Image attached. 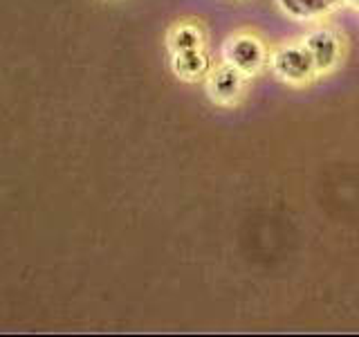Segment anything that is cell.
<instances>
[{"label":"cell","mask_w":359,"mask_h":337,"mask_svg":"<svg viewBox=\"0 0 359 337\" xmlns=\"http://www.w3.org/2000/svg\"><path fill=\"white\" fill-rule=\"evenodd\" d=\"M220 56H222V61L238 67V70L245 72L250 79L258 77L265 67H269V50L265 41L258 37L256 32H250V29L229 34L222 43Z\"/></svg>","instance_id":"cell-1"},{"label":"cell","mask_w":359,"mask_h":337,"mask_svg":"<svg viewBox=\"0 0 359 337\" xmlns=\"http://www.w3.org/2000/svg\"><path fill=\"white\" fill-rule=\"evenodd\" d=\"M269 70L272 74L287 86H308L314 79H319L314 59L303 45V41L297 43H283L269 52Z\"/></svg>","instance_id":"cell-2"},{"label":"cell","mask_w":359,"mask_h":337,"mask_svg":"<svg viewBox=\"0 0 359 337\" xmlns=\"http://www.w3.org/2000/svg\"><path fill=\"white\" fill-rule=\"evenodd\" d=\"M252 79L238 67H233L227 61H220L211 67V72L205 79V93L211 104L220 108H233L245 99L247 86Z\"/></svg>","instance_id":"cell-3"},{"label":"cell","mask_w":359,"mask_h":337,"mask_svg":"<svg viewBox=\"0 0 359 337\" xmlns=\"http://www.w3.org/2000/svg\"><path fill=\"white\" fill-rule=\"evenodd\" d=\"M301 41L312 54L319 77L334 72L337 65L344 61V39L330 27H314Z\"/></svg>","instance_id":"cell-4"},{"label":"cell","mask_w":359,"mask_h":337,"mask_svg":"<svg viewBox=\"0 0 359 337\" xmlns=\"http://www.w3.org/2000/svg\"><path fill=\"white\" fill-rule=\"evenodd\" d=\"M168 65H171V72L180 81L196 84V81H205L207 74L211 72V67L216 63L211 61L207 48H198V50H187V52H173Z\"/></svg>","instance_id":"cell-5"},{"label":"cell","mask_w":359,"mask_h":337,"mask_svg":"<svg viewBox=\"0 0 359 337\" xmlns=\"http://www.w3.org/2000/svg\"><path fill=\"white\" fill-rule=\"evenodd\" d=\"M166 48L168 52H187L207 48V29L196 18H182L171 25L166 32Z\"/></svg>","instance_id":"cell-6"},{"label":"cell","mask_w":359,"mask_h":337,"mask_svg":"<svg viewBox=\"0 0 359 337\" xmlns=\"http://www.w3.org/2000/svg\"><path fill=\"white\" fill-rule=\"evenodd\" d=\"M278 9L297 22H314L344 5V0H276Z\"/></svg>","instance_id":"cell-7"},{"label":"cell","mask_w":359,"mask_h":337,"mask_svg":"<svg viewBox=\"0 0 359 337\" xmlns=\"http://www.w3.org/2000/svg\"><path fill=\"white\" fill-rule=\"evenodd\" d=\"M346 7H353V9H359V0H344Z\"/></svg>","instance_id":"cell-8"},{"label":"cell","mask_w":359,"mask_h":337,"mask_svg":"<svg viewBox=\"0 0 359 337\" xmlns=\"http://www.w3.org/2000/svg\"><path fill=\"white\" fill-rule=\"evenodd\" d=\"M101 3H112V0H101Z\"/></svg>","instance_id":"cell-9"}]
</instances>
